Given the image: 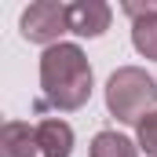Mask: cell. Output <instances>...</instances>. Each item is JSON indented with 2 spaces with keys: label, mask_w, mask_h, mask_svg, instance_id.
I'll list each match as a JSON object with an SVG mask.
<instances>
[{
  "label": "cell",
  "mask_w": 157,
  "mask_h": 157,
  "mask_svg": "<svg viewBox=\"0 0 157 157\" xmlns=\"http://www.w3.org/2000/svg\"><path fill=\"white\" fill-rule=\"evenodd\" d=\"M40 88L55 110H80L91 99V66L77 44H55L40 55Z\"/></svg>",
  "instance_id": "1"
},
{
  "label": "cell",
  "mask_w": 157,
  "mask_h": 157,
  "mask_svg": "<svg viewBox=\"0 0 157 157\" xmlns=\"http://www.w3.org/2000/svg\"><path fill=\"white\" fill-rule=\"evenodd\" d=\"M154 106H157V84L146 70L124 66L106 80V110L117 121L139 128V121L154 113Z\"/></svg>",
  "instance_id": "2"
},
{
  "label": "cell",
  "mask_w": 157,
  "mask_h": 157,
  "mask_svg": "<svg viewBox=\"0 0 157 157\" xmlns=\"http://www.w3.org/2000/svg\"><path fill=\"white\" fill-rule=\"evenodd\" d=\"M22 37L29 44H62V33H70V7L66 4H55V0H37L22 11Z\"/></svg>",
  "instance_id": "3"
},
{
  "label": "cell",
  "mask_w": 157,
  "mask_h": 157,
  "mask_svg": "<svg viewBox=\"0 0 157 157\" xmlns=\"http://www.w3.org/2000/svg\"><path fill=\"white\" fill-rule=\"evenodd\" d=\"M70 7V33L77 37H102L110 29V4L102 0H77V4H66Z\"/></svg>",
  "instance_id": "4"
},
{
  "label": "cell",
  "mask_w": 157,
  "mask_h": 157,
  "mask_svg": "<svg viewBox=\"0 0 157 157\" xmlns=\"http://www.w3.org/2000/svg\"><path fill=\"white\" fill-rule=\"evenodd\" d=\"M37 128L22 124V121H4L0 128V157H37Z\"/></svg>",
  "instance_id": "5"
},
{
  "label": "cell",
  "mask_w": 157,
  "mask_h": 157,
  "mask_svg": "<svg viewBox=\"0 0 157 157\" xmlns=\"http://www.w3.org/2000/svg\"><path fill=\"white\" fill-rule=\"evenodd\" d=\"M37 143H40V154L44 157H70L73 154V128L66 121H40L37 124Z\"/></svg>",
  "instance_id": "6"
},
{
  "label": "cell",
  "mask_w": 157,
  "mask_h": 157,
  "mask_svg": "<svg viewBox=\"0 0 157 157\" xmlns=\"http://www.w3.org/2000/svg\"><path fill=\"white\" fill-rule=\"evenodd\" d=\"M91 157H139V146L121 132H99L91 139Z\"/></svg>",
  "instance_id": "7"
},
{
  "label": "cell",
  "mask_w": 157,
  "mask_h": 157,
  "mask_svg": "<svg viewBox=\"0 0 157 157\" xmlns=\"http://www.w3.org/2000/svg\"><path fill=\"white\" fill-rule=\"evenodd\" d=\"M132 44H135L139 55L157 62V15H143V18L132 22Z\"/></svg>",
  "instance_id": "8"
},
{
  "label": "cell",
  "mask_w": 157,
  "mask_h": 157,
  "mask_svg": "<svg viewBox=\"0 0 157 157\" xmlns=\"http://www.w3.org/2000/svg\"><path fill=\"white\" fill-rule=\"evenodd\" d=\"M135 135H139V150H146L150 157H157V110L150 113V117H143V121H139Z\"/></svg>",
  "instance_id": "9"
}]
</instances>
